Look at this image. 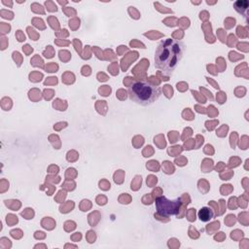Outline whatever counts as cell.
Returning <instances> with one entry per match:
<instances>
[{"mask_svg": "<svg viewBox=\"0 0 249 249\" xmlns=\"http://www.w3.org/2000/svg\"><path fill=\"white\" fill-rule=\"evenodd\" d=\"M214 217V211L209 207H202L198 211V218L202 222H208Z\"/></svg>", "mask_w": 249, "mask_h": 249, "instance_id": "277c9868", "label": "cell"}, {"mask_svg": "<svg viewBox=\"0 0 249 249\" xmlns=\"http://www.w3.org/2000/svg\"><path fill=\"white\" fill-rule=\"evenodd\" d=\"M233 6H234L235 10H236L238 13H240V14L246 16V12H247V9H248V7H249V2L246 1V0H241V1L235 2Z\"/></svg>", "mask_w": 249, "mask_h": 249, "instance_id": "5b68a950", "label": "cell"}, {"mask_svg": "<svg viewBox=\"0 0 249 249\" xmlns=\"http://www.w3.org/2000/svg\"><path fill=\"white\" fill-rule=\"evenodd\" d=\"M160 93L161 89L159 86L147 81L135 82L128 88L129 98L142 106L154 103L160 97Z\"/></svg>", "mask_w": 249, "mask_h": 249, "instance_id": "7a4b0ae2", "label": "cell"}, {"mask_svg": "<svg viewBox=\"0 0 249 249\" xmlns=\"http://www.w3.org/2000/svg\"><path fill=\"white\" fill-rule=\"evenodd\" d=\"M184 45L174 39L167 38L160 41L155 53V66L166 75L176 69L184 54Z\"/></svg>", "mask_w": 249, "mask_h": 249, "instance_id": "6da1fadb", "label": "cell"}, {"mask_svg": "<svg viewBox=\"0 0 249 249\" xmlns=\"http://www.w3.org/2000/svg\"><path fill=\"white\" fill-rule=\"evenodd\" d=\"M181 202L180 199L170 200L165 196H160L156 199V209L157 212L161 216H171L177 214L179 211Z\"/></svg>", "mask_w": 249, "mask_h": 249, "instance_id": "3957f363", "label": "cell"}]
</instances>
